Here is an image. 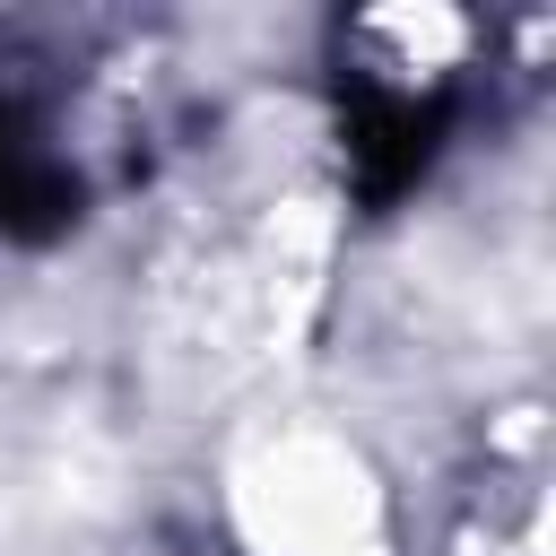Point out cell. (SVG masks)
Instances as JSON below:
<instances>
[{
  "label": "cell",
  "mask_w": 556,
  "mask_h": 556,
  "mask_svg": "<svg viewBox=\"0 0 556 556\" xmlns=\"http://www.w3.org/2000/svg\"><path fill=\"white\" fill-rule=\"evenodd\" d=\"M434 139H443V113L417 104V96H365V104L348 113V165H356V182H365L374 200L408 191V182L426 174Z\"/></svg>",
  "instance_id": "obj_1"
}]
</instances>
